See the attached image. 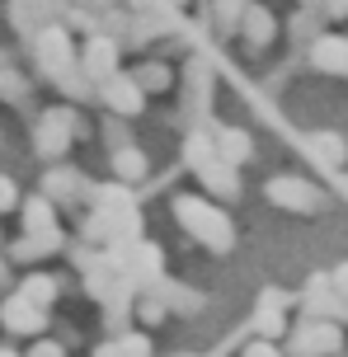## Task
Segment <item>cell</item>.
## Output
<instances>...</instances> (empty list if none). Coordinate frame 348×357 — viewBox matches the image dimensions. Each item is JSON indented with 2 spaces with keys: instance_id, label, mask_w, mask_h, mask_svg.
Returning <instances> with one entry per match:
<instances>
[{
  "instance_id": "obj_1",
  "label": "cell",
  "mask_w": 348,
  "mask_h": 357,
  "mask_svg": "<svg viewBox=\"0 0 348 357\" xmlns=\"http://www.w3.org/2000/svg\"><path fill=\"white\" fill-rule=\"evenodd\" d=\"M169 207H174V221L198 240L202 250H212V254L236 250V226H231V216L221 212L207 193H179Z\"/></svg>"
},
{
  "instance_id": "obj_2",
  "label": "cell",
  "mask_w": 348,
  "mask_h": 357,
  "mask_svg": "<svg viewBox=\"0 0 348 357\" xmlns=\"http://www.w3.org/2000/svg\"><path fill=\"white\" fill-rule=\"evenodd\" d=\"M80 132H85V123H80V113H75V108H66V104L47 108V113L33 123V151L43 155V160H61Z\"/></svg>"
},
{
  "instance_id": "obj_3",
  "label": "cell",
  "mask_w": 348,
  "mask_h": 357,
  "mask_svg": "<svg viewBox=\"0 0 348 357\" xmlns=\"http://www.w3.org/2000/svg\"><path fill=\"white\" fill-rule=\"evenodd\" d=\"M29 43H33V66L47 75V80H56L61 71L75 66V38H71L66 24H43Z\"/></svg>"
},
{
  "instance_id": "obj_4",
  "label": "cell",
  "mask_w": 348,
  "mask_h": 357,
  "mask_svg": "<svg viewBox=\"0 0 348 357\" xmlns=\"http://www.w3.org/2000/svg\"><path fill=\"white\" fill-rule=\"evenodd\" d=\"M264 197H268L273 207H282V212H296V216L325 212V193L301 174H273L268 183H264Z\"/></svg>"
},
{
  "instance_id": "obj_5",
  "label": "cell",
  "mask_w": 348,
  "mask_h": 357,
  "mask_svg": "<svg viewBox=\"0 0 348 357\" xmlns=\"http://www.w3.org/2000/svg\"><path fill=\"white\" fill-rule=\"evenodd\" d=\"M339 353H344L339 320H301L287 334V357H339Z\"/></svg>"
},
{
  "instance_id": "obj_6",
  "label": "cell",
  "mask_w": 348,
  "mask_h": 357,
  "mask_svg": "<svg viewBox=\"0 0 348 357\" xmlns=\"http://www.w3.org/2000/svg\"><path fill=\"white\" fill-rule=\"evenodd\" d=\"M94 94L104 99V108H109L113 118H137L142 108H146V94L137 89V80L132 75H123V71H113L109 80H99L94 85Z\"/></svg>"
},
{
  "instance_id": "obj_7",
  "label": "cell",
  "mask_w": 348,
  "mask_h": 357,
  "mask_svg": "<svg viewBox=\"0 0 348 357\" xmlns=\"http://www.w3.org/2000/svg\"><path fill=\"white\" fill-rule=\"evenodd\" d=\"M0 324H5V334H19V339H38L43 329H47V310L43 305H33L29 296H5V305H0Z\"/></svg>"
},
{
  "instance_id": "obj_8",
  "label": "cell",
  "mask_w": 348,
  "mask_h": 357,
  "mask_svg": "<svg viewBox=\"0 0 348 357\" xmlns=\"http://www.w3.org/2000/svg\"><path fill=\"white\" fill-rule=\"evenodd\" d=\"M75 61H80V71L90 75L94 85L109 80V75L118 71V38L113 33H90V43L75 52Z\"/></svg>"
},
{
  "instance_id": "obj_9",
  "label": "cell",
  "mask_w": 348,
  "mask_h": 357,
  "mask_svg": "<svg viewBox=\"0 0 348 357\" xmlns=\"http://www.w3.org/2000/svg\"><path fill=\"white\" fill-rule=\"evenodd\" d=\"M38 193L47 197L52 207H71V202H80V197L90 193V183H85V174H80V169L56 165V169H47V174H43V188H38Z\"/></svg>"
},
{
  "instance_id": "obj_10",
  "label": "cell",
  "mask_w": 348,
  "mask_h": 357,
  "mask_svg": "<svg viewBox=\"0 0 348 357\" xmlns=\"http://www.w3.org/2000/svg\"><path fill=\"white\" fill-rule=\"evenodd\" d=\"M19 221H24V235H38V240H47V245L61 250L66 235H61V226H56V207L43 193L29 197V202H19Z\"/></svg>"
},
{
  "instance_id": "obj_11",
  "label": "cell",
  "mask_w": 348,
  "mask_h": 357,
  "mask_svg": "<svg viewBox=\"0 0 348 357\" xmlns=\"http://www.w3.org/2000/svg\"><path fill=\"white\" fill-rule=\"evenodd\" d=\"M287 291H278V287H268L264 296H259V310H255V339H268L278 343L282 334H287Z\"/></svg>"
},
{
  "instance_id": "obj_12",
  "label": "cell",
  "mask_w": 348,
  "mask_h": 357,
  "mask_svg": "<svg viewBox=\"0 0 348 357\" xmlns=\"http://www.w3.org/2000/svg\"><path fill=\"white\" fill-rule=\"evenodd\" d=\"M61 10H66V0H10V19L24 38H33L43 24L61 19Z\"/></svg>"
},
{
  "instance_id": "obj_13",
  "label": "cell",
  "mask_w": 348,
  "mask_h": 357,
  "mask_svg": "<svg viewBox=\"0 0 348 357\" xmlns=\"http://www.w3.org/2000/svg\"><path fill=\"white\" fill-rule=\"evenodd\" d=\"M198 183L207 188L212 202H236L240 197V169L226 165V160H217V155H212L207 165H198Z\"/></svg>"
},
{
  "instance_id": "obj_14",
  "label": "cell",
  "mask_w": 348,
  "mask_h": 357,
  "mask_svg": "<svg viewBox=\"0 0 348 357\" xmlns=\"http://www.w3.org/2000/svg\"><path fill=\"white\" fill-rule=\"evenodd\" d=\"M311 66L325 75H348V38L344 33L311 38Z\"/></svg>"
},
{
  "instance_id": "obj_15",
  "label": "cell",
  "mask_w": 348,
  "mask_h": 357,
  "mask_svg": "<svg viewBox=\"0 0 348 357\" xmlns=\"http://www.w3.org/2000/svg\"><path fill=\"white\" fill-rule=\"evenodd\" d=\"M250 47H268L278 38V15L268 5H245V15H240V29H236Z\"/></svg>"
},
{
  "instance_id": "obj_16",
  "label": "cell",
  "mask_w": 348,
  "mask_h": 357,
  "mask_svg": "<svg viewBox=\"0 0 348 357\" xmlns=\"http://www.w3.org/2000/svg\"><path fill=\"white\" fill-rule=\"evenodd\" d=\"M212 146H217V160L236 165V169L255 160V142H250L245 127H217V132H212Z\"/></svg>"
},
{
  "instance_id": "obj_17",
  "label": "cell",
  "mask_w": 348,
  "mask_h": 357,
  "mask_svg": "<svg viewBox=\"0 0 348 357\" xmlns=\"http://www.w3.org/2000/svg\"><path fill=\"white\" fill-rule=\"evenodd\" d=\"M151 291L169 305V315H198L202 305H207V301H202V291L179 287V282H165V278H156V282H151Z\"/></svg>"
},
{
  "instance_id": "obj_18",
  "label": "cell",
  "mask_w": 348,
  "mask_h": 357,
  "mask_svg": "<svg viewBox=\"0 0 348 357\" xmlns=\"http://www.w3.org/2000/svg\"><path fill=\"white\" fill-rule=\"evenodd\" d=\"M109 160H113V178H118V183H142V178L151 174V160L146 155H142V151H137V146H118V151H109Z\"/></svg>"
},
{
  "instance_id": "obj_19",
  "label": "cell",
  "mask_w": 348,
  "mask_h": 357,
  "mask_svg": "<svg viewBox=\"0 0 348 357\" xmlns=\"http://www.w3.org/2000/svg\"><path fill=\"white\" fill-rule=\"evenodd\" d=\"M132 80H137L142 94H169V89H174V66L160 61V56H146V61L132 71Z\"/></svg>"
},
{
  "instance_id": "obj_20",
  "label": "cell",
  "mask_w": 348,
  "mask_h": 357,
  "mask_svg": "<svg viewBox=\"0 0 348 357\" xmlns=\"http://www.w3.org/2000/svg\"><path fill=\"white\" fill-rule=\"evenodd\" d=\"M132 320L142 324V329H160V324L169 320V305L151 291V287H142L137 296H132Z\"/></svg>"
},
{
  "instance_id": "obj_21",
  "label": "cell",
  "mask_w": 348,
  "mask_h": 357,
  "mask_svg": "<svg viewBox=\"0 0 348 357\" xmlns=\"http://www.w3.org/2000/svg\"><path fill=\"white\" fill-rule=\"evenodd\" d=\"M19 296H29L33 305H43V310H47V305L61 296V278H52V273H29V278L19 282Z\"/></svg>"
},
{
  "instance_id": "obj_22",
  "label": "cell",
  "mask_w": 348,
  "mask_h": 357,
  "mask_svg": "<svg viewBox=\"0 0 348 357\" xmlns=\"http://www.w3.org/2000/svg\"><path fill=\"white\" fill-rule=\"evenodd\" d=\"M306 151H311L320 165H344V160H348V142L339 137V132H311Z\"/></svg>"
},
{
  "instance_id": "obj_23",
  "label": "cell",
  "mask_w": 348,
  "mask_h": 357,
  "mask_svg": "<svg viewBox=\"0 0 348 357\" xmlns=\"http://www.w3.org/2000/svg\"><path fill=\"white\" fill-rule=\"evenodd\" d=\"M47 254H56V245L38 240V235H19L15 245L5 250V259H15V264H38V259H47Z\"/></svg>"
},
{
  "instance_id": "obj_24",
  "label": "cell",
  "mask_w": 348,
  "mask_h": 357,
  "mask_svg": "<svg viewBox=\"0 0 348 357\" xmlns=\"http://www.w3.org/2000/svg\"><path fill=\"white\" fill-rule=\"evenodd\" d=\"M52 85L61 89L66 99H80V104H85V99H94V80H90V75H85V71H80V61H75L71 71H61V75H56V80H52Z\"/></svg>"
},
{
  "instance_id": "obj_25",
  "label": "cell",
  "mask_w": 348,
  "mask_h": 357,
  "mask_svg": "<svg viewBox=\"0 0 348 357\" xmlns=\"http://www.w3.org/2000/svg\"><path fill=\"white\" fill-rule=\"evenodd\" d=\"M113 343L123 357H156V343H151L146 329H123V334H113Z\"/></svg>"
},
{
  "instance_id": "obj_26",
  "label": "cell",
  "mask_w": 348,
  "mask_h": 357,
  "mask_svg": "<svg viewBox=\"0 0 348 357\" xmlns=\"http://www.w3.org/2000/svg\"><path fill=\"white\" fill-rule=\"evenodd\" d=\"M0 99H5V104H15V108L29 99V80H24L15 66H5V61H0Z\"/></svg>"
},
{
  "instance_id": "obj_27",
  "label": "cell",
  "mask_w": 348,
  "mask_h": 357,
  "mask_svg": "<svg viewBox=\"0 0 348 357\" xmlns=\"http://www.w3.org/2000/svg\"><path fill=\"white\" fill-rule=\"evenodd\" d=\"M250 0H212V19H217V33H236L240 15H245Z\"/></svg>"
},
{
  "instance_id": "obj_28",
  "label": "cell",
  "mask_w": 348,
  "mask_h": 357,
  "mask_svg": "<svg viewBox=\"0 0 348 357\" xmlns=\"http://www.w3.org/2000/svg\"><path fill=\"white\" fill-rule=\"evenodd\" d=\"M212 155H217V146H212V137H207V132H193V137L183 142V160L193 165V169H198V165H207Z\"/></svg>"
},
{
  "instance_id": "obj_29",
  "label": "cell",
  "mask_w": 348,
  "mask_h": 357,
  "mask_svg": "<svg viewBox=\"0 0 348 357\" xmlns=\"http://www.w3.org/2000/svg\"><path fill=\"white\" fill-rule=\"evenodd\" d=\"M5 212H19V183L10 174H0V216Z\"/></svg>"
},
{
  "instance_id": "obj_30",
  "label": "cell",
  "mask_w": 348,
  "mask_h": 357,
  "mask_svg": "<svg viewBox=\"0 0 348 357\" xmlns=\"http://www.w3.org/2000/svg\"><path fill=\"white\" fill-rule=\"evenodd\" d=\"M240 357H287V353H282L278 343H268V339H250V343H245V353H240Z\"/></svg>"
},
{
  "instance_id": "obj_31",
  "label": "cell",
  "mask_w": 348,
  "mask_h": 357,
  "mask_svg": "<svg viewBox=\"0 0 348 357\" xmlns=\"http://www.w3.org/2000/svg\"><path fill=\"white\" fill-rule=\"evenodd\" d=\"M24 357H66V348H61L56 339H43V334H38V343H33Z\"/></svg>"
},
{
  "instance_id": "obj_32",
  "label": "cell",
  "mask_w": 348,
  "mask_h": 357,
  "mask_svg": "<svg viewBox=\"0 0 348 357\" xmlns=\"http://www.w3.org/2000/svg\"><path fill=\"white\" fill-rule=\"evenodd\" d=\"M104 132H109V151H118V146H128V132H123V123H118V118H113V123L104 127Z\"/></svg>"
},
{
  "instance_id": "obj_33",
  "label": "cell",
  "mask_w": 348,
  "mask_h": 357,
  "mask_svg": "<svg viewBox=\"0 0 348 357\" xmlns=\"http://www.w3.org/2000/svg\"><path fill=\"white\" fill-rule=\"evenodd\" d=\"M330 287L339 291V296H348V264H339V268L330 273Z\"/></svg>"
},
{
  "instance_id": "obj_34",
  "label": "cell",
  "mask_w": 348,
  "mask_h": 357,
  "mask_svg": "<svg viewBox=\"0 0 348 357\" xmlns=\"http://www.w3.org/2000/svg\"><path fill=\"white\" fill-rule=\"evenodd\" d=\"M320 10H325V19H348V0H325Z\"/></svg>"
},
{
  "instance_id": "obj_35",
  "label": "cell",
  "mask_w": 348,
  "mask_h": 357,
  "mask_svg": "<svg viewBox=\"0 0 348 357\" xmlns=\"http://www.w3.org/2000/svg\"><path fill=\"white\" fill-rule=\"evenodd\" d=\"M94 357H123V353H118V343L109 339V343H99V348H94Z\"/></svg>"
},
{
  "instance_id": "obj_36",
  "label": "cell",
  "mask_w": 348,
  "mask_h": 357,
  "mask_svg": "<svg viewBox=\"0 0 348 357\" xmlns=\"http://www.w3.org/2000/svg\"><path fill=\"white\" fill-rule=\"evenodd\" d=\"M10 282V259H5V254H0V287Z\"/></svg>"
},
{
  "instance_id": "obj_37",
  "label": "cell",
  "mask_w": 348,
  "mask_h": 357,
  "mask_svg": "<svg viewBox=\"0 0 348 357\" xmlns=\"http://www.w3.org/2000/svg\"><path fill=\"white\" fill-rule=\"evenodd\" d=\"M0 357H24V353H15V348H0Z\"/></svg>"
},
{
  "instance_id": "obj_38",
  "label": "cell",
  "mask_w": 348,
  "mask_h": 357,
  "mask_svg": "<svg viewBox=\"0 0 348 357\" xmlns=\"http://www.w3.org/2000/svg\"><path fill=\"white\" fill-rule=\"evenodd\" d=\"M306 5H325V0H306Z\"/></svg>"
},
{
  "instance_id": "obj_39",
  "label": "cell",
  "mask_w": 348,
  "mask_h": 357,
  "mask_svg": "<svg viewBox=\"0 0 348 357\" xmlns=\"http://www.w3.org/2000/svg\"><path fill=\"white\" fill-rule=\"evenodd\" d=\"M75 5H94V0H75Z\"/></svg>"
}]
</instances>
